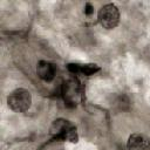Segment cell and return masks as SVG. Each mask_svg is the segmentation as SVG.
<instances>
[{
  "mask_svg": "<svg viewBox=\"0 0 150 150\" xmlns=\"http://www.w3.org/2000/svg\"><path fill=\"white\" fill-rule=\"evenodd\" d=\"M52 135L62 141H69V142H77V131L75 125H73L69 121L59 118L54 121L52 128H50Z\"/></svg>",
  "mask_w": 150,
  "mask_h": 150,
  "instance_id": "6da1fadb",
  "label": "cell"
},
{
  "mask_svg": "<svg viewBox=\"0 0 150 150\" xmlns=\"http://www.w3.org/2000/svg\"><path fill=\"white\" fill-rule=\"evenodd\" d=\"M128 150H150V138L144 134H132L128 138Z\"/></svg>",
  "mask_w": 150,
  "mask_h": 150,
  "instance_id": "277c9868",
  "label": "cell"
},
{
  "mask_svg": "<svg viewBox=\"0 0 150 150\" xmlns=\"http://www.w3.org/2000/svg\"><path fill=\"white\" fill-rule=\"evenodd\" d=\"M93 12H94V7L91 6V4L87 2L86 6H84V13H86L87 15H90V14H93Z\"/></svg>",
  "mask_w": 150,
  "mask_h": 150,
  "instance_id": "8992f818",
  "label": "cell"
},
{
  "mask_svg": "<svg viewBox=\"0 0 150 150\" xmlns=\"http://www.w3.org/2000/svg\"><path fill=\"white\" fill-rule=\"evenodd\" d=\"M7 103L13 111H16V112L26 111L32 103L30 93L23 88H18L8 95Z\"/></svg>",
  "mask_w": 150,
  "mask_h": 150,
  "instance_id": "7a4b0ae2",
  "label": "cell"
},
{
  "mask_svg": "<svg viewBox=\"0 0 150 150\" xmlns=\"http://www.w3.org/2000/svg\"><path fill=\"white\" fill-rule=\"evenodd\" d=\"M36 73H38L40 79L49 82L54 79L56 69H55V66L53 63L47 62V61H40L38 67H36Z\"/></svg>",
  "mask_w": 150,
  "mask_h": 150,
  "instance_id": "5b68a950",
  "label": "cell"
},
{
  "mask_svg": "<svg viewBox=\"0 0 150 150\" xmlns=\"http://www.w3.org/2000/svg\"><path fill=\"white\" fill-rule=\"evenodd\" d=\"M98 22L103 28L112 29L118 25L120 21V11L114 4H107L98 11L97 14Z\"/></svg>",
  "mask_w": 150,
  "mask_h": 150,
  "instance_id": "3957f363",
  "label": "cell"
}]
</instances>
